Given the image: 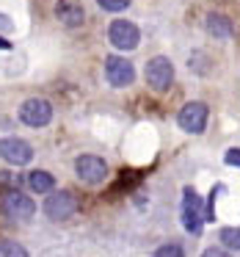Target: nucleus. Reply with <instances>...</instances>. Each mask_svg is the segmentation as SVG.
I'll return each mask as SVG.
<instances>
[{"label":"nucleus","mask_w":240,"mask_h":257,"mask_svg":"<svg viewBox=\"0 0 240 257\" xmlns=\"http://www.w3.org/2000/svg\"><path fill=\"white\" fill-rule=\"evenodd\" d=\"M179 216H182V227L190 235H201L204 229V213H201V199L196 196L193 188L182 191V207H179Z\"/></svg>","instance_id":"f257e3e1"},{"label":"nucleus","mask_w":240,"mask_h":257,"mask_svg":"<svg viewBox=\"0 0 240 257\" xmlns=\"http://www.w3.org/2000/svg\"><path fill=\"white\" fill-rule=\"evenodd\" d=\"M0 210L6 213L9 218H14V221H28L36 213V205L23 191H6V194L0 196Z\"/></svg>","instance_id":"f03ea898"},{"label":"nucleus","mask_w":240,"mask_h":257,"mask_svg":"<svg viewBox=\"0 0 240 257\" xmlns=\"http://www.w3.org/2000/svg\"><path fill=\"white\" fill-rule=\"evenodd\" d=\"M108 42L116 50H135L141 42V31L133 23H127V20H113L111 28H108Z\"/></svg>","instance_id":"7ed1b4c3"},{"label":"nucleus","mask_w":240,"mask_h":257,"mask_svg":"<svg viewBox=\"0 0 240 257\" xmlns=\"http://www.w3.org/2000/svg\"><path fill=\"white\" fill-rule=\"evenodd\" d=\"M171 80H174L171 61H168L166 56L149 58V64H146V83H149L155 91H166L168 86H171Z\"/></svg>","instance_id":"20e7f679"},{"label":"nucleus","mask_w":240,"mask_h":257,"mask_svg":"<svg viewBox=\"0 0 240 257\" xmlns=\"http://www.w3.org/2000/svg\"><path fill=\"white\" fill-rule=\"evenodd\" d=\"M20 119H23L28 127H45L53 119V105L47 100H39V97L25 100L23 108H20Z\"/></svg>","instance_id":"39448f33"},{"label":"nucleus","mask_w":240,"mask_h":257,"mask_svg":"<svg viewBox=\"0 0 240 257\" xmlns=\"http://www.w3.org/2000/svg\"><path fill=\"white\" fill-rule=\"evenodd\" d=\"M0 158L12 166H25L34 161V147L23 139H3L0 141Z\"/></svg>","instance_id":"423d86ee"},{"label":"nucleus","mask_w":240,"mask_h":257,"mask_svg":"<svg viewBox=\"0 0 240 257\" xmlns=\"http://www.w3.org/2000/svg\"><path fill=\"white\" fill-rule=\"evenodd\" d=\"M105 78H108V83H111V86L124 89V86H130L135 80V69H133V64H130L127 58L111 56L105 61Z\"/></svg>","instance_id":"0eeeda50"},{"label":"nucleus","mask_w":240,"mask_h":257,"mask_svg":"<svg viewBox=\"0 0 240 257\" xmlns=\"http://www.w3.org/2000/svg\"><path fill=\"white\" fill-rule=\"evenodd\" d=\"M75 172H78V177L83 180V183H89V185H97V183H102V180L108 177L105 161L97 158V155H80L78 161H75Z\"/></svg>","instance_id":"6e6552de"},{"label":"nucleus","mask_w":240,"mask_h":257,"mask_svg":"<svg viewBox=\"0 0 240 257\" xmlns=\"http://www.w3.org/2000/svg\"><path fill=\"white\" fill-rule=\"evenodd\" d=\"M75 210H78V202H75V196L67 194V191L50 194V196H47V202H45V213H47L50 218H56V221L69 218Z\"/></svg>","instance_id":"1a4fd4ad"},{"label":"nucleus","mask_w":240,"mask_h":257,"mask_svg":"<svg viewBox=\"0 0 240 257\" xmlns=\"http://www.w3.org/2000/svg\"><path fill=\"white\" fill-rule=\"evenodd\" d=\"M177 122H179V127L188 130V133H201L204 124H207V105L204 102H188V105L179 111Z\"/></svg>","instance_id":"9d476101"},{"label":"nucleus","mask_w":240,"mask_h":257,"mask_svg":"<svg viewBox=\"0 0 240 257\" xmlns=\"http://www.w3.org/2000/svg\"><path fill=\"white\" fill-rule=\"evenodd\" d=\"M56 14H58V20H61L67 28H80V25H83V20H86L83 9L75 6V3H69V0H61V3H58Z\"/></svg>","instance_id":"9b49d317"},{"label":"nucleus","mask_w":240,"mask_h":257,"mask_svg":"<svg viewBox=\"0 0 240 257\" xmlns=\"http://www.w3.org/2000/svg\"><path fill=\"white\" fill-rule=\"evenodd\" d=\"M207 31H210L215 39H229V36H232V23H229L223 14H210V17H207Z\"/></svg>","instance_id":"f8f14e48"},{"label":"nucleus","mask_w":240,"mask_h":257,"mask_svg":"<svg viewBox=\"0 0 240 257\" xmlns=\"http://www.w3.org/2000/svg\"><path fill=\"white\" fill-rule=\"evenodd\" d=\"M31 188L36 191V194H50L53 188H56V177H53L50 172H31Z\"/></svg>","instance_id":"ddd939ff"},{"label":"nucleus","mask_w":240,"mask_h":257,"mask_svg":"<svg viewBox=\"0 0 240 257\" xmlns=\"http://www.w3.org/2000/svg\"><path fill=\"white\" fill-rule=\"evenodd\" d=\"M221 243L229 246V249H240V229H234V227L221 229Z\"/></svg>","instance_id":"4468645a"},{"label":"nucleus","mask_w":240,"mask_h":257,"mask_svg":"<svg viewBox=\"0 0 240 257\" xmlns=\"http://www.w3.org/2000/svg\"><path fill=\"white\" fill-rule=\"evenodd\" d=\"M0 254H14V257H25V246L20 243H12V240H0Z\"/></svg>","instance_id":"2eb2a0df"},{"label":"nucleus","mask_w":240,"mask_h":257,"mask_svg":"<svg viewBox=\"0 0 240 257\" xmlns=\"http://www.w3.org/2000/svg\"><path fill=\"white\" fill-rule=\"evenodd\" d=\"M100 3V9H105V12L116 14V12H124V9L130 6V0H97Z\"/></svg>","instance_id":"dca6fc26"},{"label":"nucleus","mask_w":240,"mask_h":257,"mask_svg":"<svg viewBox=\"0 0 240 257\" xmlns=\"http://www.w3.org/2000/svg\"><path fill=\"white\" fill-rule=\"evenodd\" d=\"M157 257H174V254H182V246H177V243H168V246H160V249L155 251Z\"/></svg>","instance_id":"f3484780"},{"label":"nucleus","mask_w":240,"mask_h":257,"mask_svg":"<svg viewBox=\"0 0 240 257\" xmlns=\"http://www.w3.org/2000/svg\"><path fill=\"white\" fill-rule=\"evenodd\" d=\"M223 161H226L229 166H240V150H229V152H226V158H223Z\"/></svg>","instance_id":"a211bd4d"},{"label":"nucleus","mask_w":240,"mask_h":257,"mask_svg":"<svg viewBox=\"0 0 240 257\" xmlns=\"http://www.w3.org/2000/svg\"><path fill=\"white\" fill-rule=\"evenodd\" d=\"M0 50H12V42H6L3 36H0Z\"/></svg>","instance_id":"6ab92c4d"}]
</instances>
